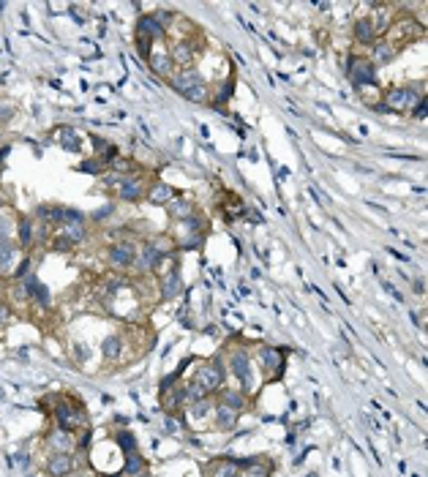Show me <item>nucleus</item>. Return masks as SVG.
<instances>
[{
  "label": "nucleus",
  "instance_id": "nucleus-1",
  "mask_svg": "<svg viewBox=\"0 0 428 477\" xmlns=\"http://www.w3.org/2000/svg\"><path fill=\"white\" fill-rule=\"evenodd\" d=\"M167 85L175 93H180L183 98L194 101V104H210V85L197 68H178L167 79Z\"/></svg>",
  "mask_w": 428,
  "mask_h": 477
},
{
  "label": "nucleus",
  "instance_id": "nucleus-2",
  "mask_svg": "<svg viewBox=\"0 0 428 477\" xmlns=\"http://www.w3.org/2000/svg\"><path fill=\"white\" fill-rule=\"evenodd\" d=\"M208 235V221L202 213H194L185 221H172L169 240L175 243V251H197Z\"/></svg>",
  "mask_w": 428,
  "mask_h": 477
},
{
  "label": "nucleus",
  "instance_id": "nucleus-3",
  "mask_svg": "<svg viewBox=\"0 0 428 477\" xmlns=\"http://www.w3.org/2000/svg\"><path fill=\"white\" fill-rule=\"evenodd\" d=\"M52 417H55V426L58 429H66V431H79V429H88V415L82 409V404L71 396H52Z\"/></svg>",
  "mask_w": 428,
  "mask_h": 477
},
{
  "label": "nucleus",
  "instance_id": "nucleus-4",
  "mask_svg": "<svg viewBox=\"0 0 428 477\" xmlns=\"http://www.w3.org/2000/svg\"><path fill=\"white\" fill-rule=\"evenodd\" d=\"M227 363H224V357H210V360H202L197 363V371H194V379L191 382H197L208 396H215L221 387H224V379H227Z\"/></svg>",
  "mask_w": 428,
  "mask_h": 477
},
{
  "label": "nucleus",
  "instance_id": "nucleus-5",
  "mask_svg": "<svg viewBox=\"0 0 428 477\" xmlns=\"http://www.w3.org/2000/svg\"><path fill=\"white\" fill-rule=\"evenodd\" d=\"M101 183H104V188L115 191L123 202H131V205L145 200V191H148V180L137 172L134 175H112L109 172V178H104Z\"/></svg>",
  "mask_w": 428,
  "mask_h": 477
},
{
  "label": "nucleus",
  "instance_id": "nucleus-6",
  "mask_svg": "<svg viewBox=\"0 0 428 477\" xmlns=\"http://www.w3.org/2000/svg\"><path fill=\"white\" fill-rule=\"evenodd\" d=\"M224 363H227V371L240 382V390H243V393H251V390H254V363H251V352H248L245 347H232Z\"/></svg>",
  "mask_w": 428,
  "mask_h": 477
},
{
  "label": "nucleus",
  "instance_id": "nucleus-7",
  "mask_svg": "<svg viewBox=\"0 0 428 477\" xmlns=\"http://www.w3.org/2000/svg\"><path fill=\"white\" fill-rule=\"evenodd\" d=\"M137 240H128V237H121V240H115L112 246H107L104 251V262H107L112 270H118V273H128V270H134V265H137Z\"/></svg>",
  "mask_w": 428,
  "mask_h": 477
},
{
  "label": "nucleus",
  "instance_id": "nucleus-8",
  "mask_svg": "<svg viewBox=\"0 0 428 477\" xmlns=\"http://www.w3.org/2000/svg\"><path fill=\"white\" fill-rule=\"evenodd\" d=\"M420 101H423V88H412V85L390 88L382 93V104L387 107V112H412Z\"/></svg>",
  "mask_w": 428,
  "mask_h": 477
},
{
  "label": "nucleus",
  "instance_id": "nucleus-9",
  "mask_svg": "<svg viewBox=\"0 0 428 477\" xmlns=\"http://www.w3.org/2000/svg\"><path fill=\"white\" fill-rule=\"evenodd\" d=\"M202 41L197 36H178L172 44H169V55H172V63L178 68H194L197 58L202 55Z\"/></svg>",
  "mask_w": 428,
  "mask_h": 477
},
{
  "label": "nucleus",
  "instance_id": "nucleus-10",
  "mask_svg": "<svg viewBox=\"0 0 428 477\" xmlns=\"http://www.w3.org/2000/svg\"><path fill=\"white\" fill-rule=\"evenodd\" d=\"M414 36H423V25H414V19L401 16V19H393V25L387 28V33H384L382 39L390 46L401 49L404 44H412Z\"/></svg>",
  "mask_w": 428,
  "mask_h": 477
},
{
  "label": "nucleus",
  "instance_id": "nucleus-11",
  "mask_svg": "<svg viewBox=\"0 0 428 477\" xmlns=\"http://www.w3.org/2000/svg\"><path fill=\"white\" fill-rule=\"evenodd\" d=\"M347 74H350L352 88L360 93L377 85V66L368 61V58H352L350 66H347Z\"/></svg>",
  "mask_w": 428,
  "mask_h": 477
},
{
  "label": "nucleus",
  "instance_id": "nucleus-12",
  "mask_svg": "<svg viewBox=\"0 0 428 477\" xmlns=\"http://www.w3.org/2000/svg\"><path fill=\"white\" fill-rule=\"evenodd\" d=\"M257 360H260L262 371H265V379L268 382H275L284 376V366H287V352L275 349V347H260L257 349Z\"/></svg>",
  "mask_w": 428,
  "mask_h": 477
},
{
  "label": "nucleus",
  "instance_id": "nucleus-13",
  "mask_svg": "<svg viewBox=\"0 0 428 477\" xmlns=\"http://www.w3.org/2000/svg\"><path fill=\"white\" fill-rule=\"evenodd\" d=\"M145 63H148V68L153 71L156 77H161V79H169L178 71V66L172 63V55H169L167 44H153V49H151V55H148Z\"/></svg>",
  "mask_w": 428,
  "mask_h": 477
},
{
  "label": "nucleus",
  "instance_id": "nucleus-14",
  "mask_svg": "<svg viewBox=\"0 0 428 477\" xmlns=\"http://www.w3.org/2000/svg\"><path fill=\"white\" fill-rule=\"evenodd\" d=\"M44 447L55 456V453H74L77 450V436L74 431H66V429H52V431H46L44 436Z\"/></svg>",
  "mask_w": 428,
  "mask_h": 477
},
{
  "label": "nucleus",
  "instance_id": "nucleus-15",
  "mask_svg": "<svg viewBox=\"0 0 428 477\" xmlns=\"http://www.w3.org/2000/svg\"><path fill=\"white\" fill-rule=\"evenodd\" d=\"M16 227H19V213L11 205H0V246L16 243Z\"/></svg>",
  "mask_w": 428,
  "mask_h": 477
},
{
  "label": "nucleus",
  "instance_id": "nucleus-16",
  "mask_svg": "<svg viewBox=\"0 0 428 477\" xmlns=\"http://www.w3.org/2000/svg\"><path fill=\"white\" fill-rule=\"evenodd\" d=\"M134 36H142V39H148L151 44H164L167 41V31L158 25V19H156V14L151 11V14H142L137 19V33Z\"/></svg>",
  "mask_w": 428,
  "mask_h": 477
},
{
  "label": "nucleus",
  "instance_id": "nucleus-17",
  "mask_svg": "<svg viewBox=\"0 0 428 477\" xmlns=\"http://www.w3.org/2000/svg\"><path fill=\"white\" fill-rule=\"evenodd\" d=\"M158 289H161V300H164V303L178 300V297L185 292V284H183L180 270L175 267V270H169L167 276H161V281H158Z\"/></svg>",
  "mask_w": 428,
  "mask_h": 477
},
{
  "label": "nucleus",
  "instance_id": "nucleus-18",
  "mask_svg": "<svg viewBox=\"0 0 428 477\" xmlns=\"http://www.w3.org/2000/svg\"><path fill=\"white\" fill-rule=\"evenodd\" d=\"M74 466H77V461H74V453H55V456H49L44 463L46 475L49 477H68L74 475Z\"/></svg>",
  "mask_w": 428,
  "mask_h": 477
},
{
  "label": "nucleus",
  "instance_id": "nucleus-19",
  "mask_svg": "<svg viewBox=\"0 0 428 477\" xmlns=\"http://www.w3.org/2000/svg\"><path fill=\"white\" fill-rule=\"evenodd\" d=\"M175 197H180V191H178L175 185L164 183V180H153V183H148V191H145V200L151 202V205H161V207H167Z\"/></svg>",
  "mask_w": 428,
  "mask_h": 477
},
{
  "label": "nucleus",
  "instance_id": "nucleus-20",
  "mask_svg": "<svg viewBox=\"0 0 428 477\" xmlns=\"http://www.w3.org/2000/svg\"><path fill=\"white\" fill-rule=\"evenodd\" d=\"M215 401L218 404H224V406H230L235 412H245L248 409V393H243L240 387H221L218 393H215Z\"/></svg>",
  "mask_w": 428,
  "mask_h": 477
},
{
  "label": "nucleus",
  "instance_id": "nucleus-21",
  "mask_svg": "<svg viewBox=\"0 0 428 477\" xmlns=\"http://www.w3.org/2000/svg\"><path fill=\"white\" fill-rule=\"evenodd\" d=\"M158 262H161V257L156 254L153 248L148 246V243H142L137 251V265H134V273H139V276H153L156 267H158Z\"/></svg>",
  "mask_w": 428,
  "mask_h": 477
},
{
  "label": "nucleus",
  "instance_id": "nucleus-22",
  "mask_svg": "<svg viewBox=\"0 0 428 477\" xmlns=\"http://www.w3.org/2000/svg\"><path fill=\"white\" fill-rule=\"evenodd\" d=\"M16 248H19V251H31V248H36V221H33V216H19V227H16Z\"/></svg>",
  "mask_w": 428,
  "mask_h": 477
},
{
  "label": "nucleus",
  "instance_id": "nucleus-23",
  "mask_svg": "<svg viewBox=\"0 0 428 477\" xmlns=\"http://www.w3.org/2000/svg\"><path fill=\"white\" fill-rule=\"evenodd\" d=\"M352 39H355L360 46H371L374 41H377V33H374V25H371L368 14H360L355 22H352Z\"/></svg>",
  "mask_w": 428,
  "mask_h": 477
},
{
  "label": "nucleus",
  "instance_id": "nucleus-24",
  "mask_svg": "<svg viewBox=\"0 0 428 477\" xmlns=\"http://www.w3.org/2000/svg\"><path fill=\"white\" fill-rule=\"evenodd\" d=\"M167 213L172 221H185V218H191L197 210V202L188 200V197H175V200L167 205Z\"/></svg>",
  "mask_w": 428,
  "mask_h": 477
},
{
  "label": "nucleus",
  "instance_id": "nucleus-25",
  "mask_svg": "<svg viewBox=\"0 0 428 477\" xmlns=\"http://www.w3.org/2000/svg\"><path fill=\"white\" fill-rule=\"evenodd\" d=\"M161 404H164L167 415H178V412H183L185 385H175V387H169V390H164V393H161Z\"/></svg>",
  "mask_w": 428,
  "mask_h": 477
},
{
  "label": "nucleus",
  "instance_id": "nucleus-26",
  "mask_svg": "<svg viewBox=\"0 0 428 477\" xmlns=\"http://www.w3.org/2000/svg\"><path fill=\"white\" fill-rule=\"evenodd\" d=\"M55 235H61V237H66L68 243L79 246V243H85V240H88V221H71V224H61V227L55 230Z\"/></svg>",
  "mask_w": 428,
  "mask_h": 477
},
{
  "label": "nucleus",
  "instance_id": "nucleus-27",
  "mask_svg": "<svg viewBox=\"0 0 428 477\" xmlns=\"http://www.w3.org/2000/svg\"><path fill=\"white\" fill-rule=\"evenodd\" d=\"M398 55L396 46H390L384 39H377L374 44H371V55H368V61L374 63V66H387V63H393Z\"/></svg>",
  "mask_w": 428,
  "mask_h": 477
},
{
  "label": "nucleus",
  "instance_id": "nucleus-28",
  "mask_svg": "<svg viewBox=\"0 0 428 477\" xmlns=\"http://www.w3.org/2000/svg\"><path fill=\"white\" fill-rule=\"evenodd\" d=\"M368 19H371V25H374V33H377V36H384L387 28L393 25V9H390V6H371Z\"/></svg>",
  "mask_w": 428,
  "mask_h": 477
},
{
  "label": "nucleus",
  "instance_id": "nucleus-29",
  "mask_svg": "<svg viewBox=\"0 0 428 477\" xmlns=\"http://www.w3.org/2000/svg\"><path fill=\"white\" fill-rule=\"evenodd\" d=\"M213 420H215V426H218V431H232V429L238 426V420H240V412H235V409H230V406H224V404L215 401Z\"/></svg>",
  "mask_w": 428,
  "mask_h": 477
},
{
  "label": "nucleus",
  "instance_id": "nucleus-30",
  "mask_svg": "<svg viewBox=\"0 0 428 477\" xmlns=\"http://www.w3.org/2000/svg\"><path fill=\"white\" fill-rule=\"evenodd\" d=\"M123 352H126V341L118 333L107 336L104 344H101V354H104V360H109V363H123Z\"/></svg>",
  "mask_w": 428,
  "mask_h": 477
},
{
  "label": "nucleus",
  "instance_id": "nucleus-31",
  "mask_svg": "<svg viewBox=\"0 0 428 477\" xmlns=\"http://www.w3.org/2000/svg\"><path fill=\"white\" fill-rule=\"evenodd\" d=\"M232 93H235V79H224V82H218V91L215 96H210V104H213L215 112H224L227 107V101L232 98Z\"/></svg>",
  "mask_w": 428,
  "mask_h": 477
},
{
  "label": "nucleus",
  "instance_id": "nucleus-32",
  "mask_svg": "<svg viewBox=\"0 0 428 477\" xmlns=\"http://www.w3.org/2000/svg\"><path fill=\"white\" fill-rule=\"evenodd\" d=\"M123 477H148V463L139 456V450L126 453V472H123Z\"/></svg>",
  "mask_w": 428,
  "mask_h": 477
},
{
  "label": "nucleus",
  "instance_id": "nucleus-33",
  "mask_svg": "<svg viewBox=\"0 0 428 477\" xmlns=\"http://www.w3.org/2000/svg\"><path fill=\"white\" fill-rule=\"evenodd\" d=\"M213 406H215L213 396H208V399H202V401H197V404H191V406H188V420H191V423L205 420L208 415H213Z\"/></svg>",
  "mask_w": 428,
  "mask_h": 477
},
{
  "label": "nucleus",
  "instance_id": "nucleus-34",
  "mask_svg": "<svg viewBox=\"0 0 428 477\" xmlns=\"http://www.w3.org/2000/svg\"><path fill=\"white\" fill-rule=\"evenodd\" d=\"M240 469V461L238 458H218V461L210 466V477H235Z\"/></svg>",
  "mask_w": 428,
  "mask_h": 477
},
{
  "label": "nucleus",
  "instance_id": "nucleus-35",
  "mask_svg": "<svg viewBox=\"0 0 428 477\" xmlns=\"http://www.w3.org/2000/svg\"><path fill=\"white\" fill-rule=\"evenodd\" d=\"M79 172H88V175H96V178H104L109 172V164L98 155V158H88L79 164Z\"/></svg>",
  "mask_w": 428,
  "mask_h": 477
},
{
  "label": "nucleus",
  "instance_id": "nucleus-36",
  "mask_svg": "<svg viewBox=\"0 0 428 477\" xmlns=\"http://www.w3.org/2000/svg\"><path fill=\"white\" fill-rule=\"evenodd\" d=\"M109 172H112V175H134V161L126 158V155H115V158L109 161Z\"/></svg>",
  "mask_w": 428,
  "mask_h": 477
},
{
  "label": "nucleus",
  "instance_id": "nucleus-37",
  "mask_svg": "<svg viewBox=\"0 0 428 477\" xmlns=\"http://www.w3.org/2000/svg\"><path fill=\"white\" fill-rule=\"evenodd\" d=\"M58 137H61V145L66 148V150H79V145H82V142H79V134L71 128V125H63Z\"/></svg>",
  "mask_w": 428,
  "mask_h": 477
},
{
  "label": "nucleus",
  "instance_id": "nucleus-38",
  "mask_svg": "<svg viewBox=\"0 0 428 477\" xmlns=\"http://www.w3.org/2000/svg\"><path fill=\"white\" fill-rule=\"evenodd\" d=\"M16 254H19L16 243H11V246H0V270H3V273L11 270V265L16 262Z\"/></svg>",
  "mask_w": 428,
  "mask_h": 477
},
{
  "label": "nucleus",
  "instance_id": "nucleus-39",
  "mask_svg": "<svg viewBox=\"0 0 428 477\" xmlns=\"http://www.w3.org/2000/svg\"><path fill=\"white\" fill-rule=\"evenodd\" d=\"M202 399H208V393L197 382H185V406H191V404H197Z\"/></svg>",
  "mask_w": 428,
  "mask_h": 477
},
{
  "label": "nucleus",
  "instance_id": "nucleus-40",
  "mask_svg": "<svg viewBox=\"0 0 428 477\" xmlns=\"http://www.w3.org/2000/svg\"><path fill=\"white\" fill-rule=\"evenodd\" d=\"M118 442H121L123 453H134L137 450V439L131 431H118Z\"/></svg>",
  "mask_w": 428,
  "mask_h": 477
},
{
  "label": "nucleus",
  "instance_id": "nucleus-41",
  "mask_svg": "<svg viewBox=\"0 0 428 477\" xmlns=\"http://www.w3.org/2000/svg\"><path fill=\"white\" fill-rule=\"evenodd\" d=\"M49 246H52V251H61V254H66V251H71V248H74V243H68V240L61 237V235H52V237H49Z\"/></svg>",
  "mask_w": 428,
  "mask_h": 477
},
{
  "label": "nucleus",
  "instance_id": "nucleus-42",
  "mask_svg": "<svg viewBox=\"0 0 428 477\" xmlns=\"http://www.w3.org/2000/svg\"><path fill=\"white\" fill-rule=\"evenodd\" d=\"M11 317H14V308L9 306L6 300H0V327H6V324L11 322Z\"/></svg>",
  "mask_w": 428,
  "mask_h": 477
},
{
  "label": "nucleus",
  "instance_id": "nucleus-43",
  "mask_svg": "<svg viewBox=\"0 0 428 477\" xmlns=\"http://www.w3.org/2000/svg\"><path fill=\"white\" fill-rule=\"evenodd\" d=\"M112 213H115V207H112V205H104V207H98V210L93 213V221H107Z\"/></svg>",
  "mask_w": 428,
  "mask_h": 477
},
{
  "label": "nucleus",
  "instance_id": "nucleus-44",
  "mask_svg": "<svg viewBox=\"0 0 428 477\" xmlns=\"http://www.w3.org/2000/svg\"><path fill=\"white\" fill-rule=\"evenodd\" d=\"M412 118H417V120H426V98H423V101L412 109Z\"/></svg>",
  "mask_w": 428,
  "mask_h": 477
},
{
  "label": "nucleus",
  "instance_id": "nucleus-45",
  "mask_svg": "<svg viewBox=\"0 0 428 477\" xmlns=\"http://www.w3.org/2000/svg\"><path fill=\"white\" fill-rule=\"evenodd\" d=\"M178 426H180V423H178L175 417L169 415V417H167V431H178Z\"/></svg>",
  "mask_w": 428,
  "mask_h": 477
},
{
  "label": "nucleus",
  "instance_id": "nucleus-46",
  "mask_svg": "<svg viewBox=\"0 0 428 477\" xmlns=\"http://www.w3.org/2000/svg\"><path fill=\"white\" fill-rule=\"evenodd\" d=\"M412 289H414V292H423V281H420V278H417V281H412Z\"/></svg>",
  "mask_w": 428,
  "mask_h": 477
},
{
  "label": "nucleus",
  "instance_id": "nucleus-47",
  "mask_svg": "<svg viewBox=\"0 0 428 477\" xmlns=\"http://www.w3.org/2000/svg\"><path fill=\"white\" fill-rule=\"evenodd\" d=\"M9 150H11V148H9V145H3V148H0V161H3V158H6V155H9Z\"/></svg>",
  "mask_w": 428,
  "mask_h": 477
},
{
  "label": "nucleus",
  "instance_id": "nucleus-48",
  "mask_svg": "<svg viewBox=\"0 0 428 477\" xmlns=\"http://www.w3.org/2000/svg\"><path fill=\"white\" fill-rule=\"evenodd\" d=\"M235 477H245V472H243V469H238V475H235Z\"/></svg>",
  "mask_w": 428,
  "mask_h": 477
}]
</instances>
